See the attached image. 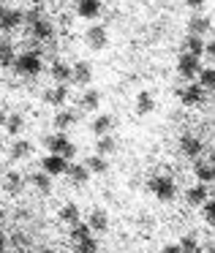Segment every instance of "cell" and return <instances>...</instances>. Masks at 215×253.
Masks as SVG:
<instances>
[{
	"label": "cell",
	"instance_id": "6da1fadb",
	"mask_svg": "<svg viewBox=\"0 0 215 253\" xmlns=\"http://www.w3.org/2000/svg\"><path fill=\"white\" fill-rule=\"evenodd\" d=\"M147 188H150V193H153L155 199H161V202H172V199L177 196V185H174V180H172V177H166V174H155V177H150Z\"/></svg>",
	"mask_w": 215,
	"mask_h": 253
},
{
	"label": "cell",
	"instance_id": "7a4b0ae2",
	"mask_svg": "<svg viewBox=\"0 0 215 253\" xmlns=\"http://www.w3.org/2000/svg\"><path fill=\"white\" fill-rule=\"evenodd\" d=\"M41 68H44V63H41L39 52H25V55H17V60H14V71L19 77H39Z\"/></svg>",
	"mask_w": 215,
	"mask_h": 253
},
{
	"label": "cell",
	"instance_id": "3957f363",
	"mask_svg": "<svg viewBox=\"0 0 215 253\" xmlns=\"http://www.w3.org/2000/svg\"><path fill=\"white\" fill-rule=\"evenodd\" d=\"M44 144H46V150H49L52 155H63V158H74V153H77V147L71 144V139L66 136V133H52V136H46L44 139Z\"/></svg>",
	"mask_w": 215,
	"mask_h": 253
},
{
	"label": "cell",
	"instance_id": "277c9868",
	"mask_svg": "<svg viewBox=\"0 0 215 253\" xmlns=\"http://www.w3.org/2000/svg\"><path fill=\"white\" fill-rule=\"evenodd\" d=\"M199 71H202V66H199V57L188 55V52H182V55L177 57V74H180L182 79H196Z\"/></svg>",
	"mask_w": 215,
	"mask_h": 253
},
{
	"label": "cell",
	"instance_id": "5b68a950",
	"mask_svg": "<svg viewBox=\"0 0 215 253\" xmlns=\"http://www.w3.org/2000/svg\"><path fill=\"white\" fill-rule=\"evenodd\" d=\"M177 95H180V101L185 106H202L204 104V87L199 82H191L188 87H180Z\"/></svg>",
	"mask_w": 215,
	"mask_h": 253
},
{
	"label": "cell",
	"instance_id": "8992f818",
	"mask_svg": "<svg viewBox=\"0 0 215 253\" xmlns=\"http://www.w3.org/2000/svg\"><path fill=\"white\" fill-rule=\"evenodd\" d=\"M68 169V161L63 158V155H46L44 161H41V171H46L49 177H57V174H66Z\"/></svg>",
	"mask_w": 215,
	"mask_h": 253
},
{
	"label": "cell",
	"instance_id": "52a82bcc",
	"mask_svg": "<svg viewBox=\"0 0 215 253\" xmlns=\"http://www.w3.org/2000/svg\"><path fill=\"white\" fill-rule=\"evenodd\" d=\"M25 22L19 8H0V30H17Z\"/></svg>",
	"mask_w": 215,
	"mask_h": 253
},
{
	"label": "cell",
	"instance_id": "ba28073f",
	"mask_svg": "<svg viewBox=\"0 0 215 253\" xmlns=\"http://www.w3.org/2000/svg\"><path fill=\"white\" fill-rule=\"evenodd\" d=\"M85 41H87L90 49H104L106 41H109V36H106V28H101V25H93V28H87V33H85Z\"/></svg>",
	"mask_w": 215,
	"mask_h": 253
},
{
	"label": "cell",
	"instance_id": "9c48e42d",
	"mask_svg": "<svg viewBox=\"0 0 215 253\" xmlns=\"http://www.w3.org/2000/svg\"><path fill=\"white\" fill-rule=\"evenodd\" d=\"M90 79H93V66H90L87 60H79L71 66V82L74 84H90Z\"/></svg>",
	"mask_w": 215,
	"mask_h": 253
},
{
	"label": "cell",
	"instance_id": "30bf717a",
	"mask_svg": "<svg viewBox=\"0 0 215 253\" xmlns=\"http://www.w3.org/2000/svg\"><path fill=\"white\" fill-rule=\"evenodd\" d=\"M180 150H182V155H188V158H199L202 155V150H204V142L199 136H182L180 139Z\"/></svg>",
	"mask_w": 215,
	"mask_h": 253
},
{
	"label": "cell",
	"instance_id": "8fae6325",
	"mask_svg": "<svg viewBox=\"0 0 215 253\" xmlns=\"http://www.w3.org/2000/svg\"><path fill=\"white\" fill-rule=\"evenodd\" d=\"M77 14L82 19H98L101 17V0H77Z\"/></svg>",
	"mask_w": 215,
	"mask_h": 253
},
{
	"label": "cell",
	"instance_id": "7c38bea8",
	"mask_svg": "<svg viewBox=\"0 0 215 253\" xmlns=\"http://www.w3.org/2000/svg\"><path fill=\"white\" fill-rule=\"evenodd\" d=\"M30 30H33V39H39V41L55 39V25H52L46 17H41L39 22H33V25H30Z\"/></svg>",
	"mask_w": 215,
	"mask_h": 253
},
{
	"label": "cell",
	"instance_id": "4fadbf2b",
	"mask_svg": "<svg viewBox=\"0 0 215 253\" xmlns=\"http://www.w3.org/2000/svg\"><path fill=\"white\" fill-rule=\"evenodd\" d=\"M210 30H213V22H210L207 17H191L188 19V36H199V39H202V36H207Z\"/></svg>",
	"mask_w": 215,
	"mask_h": 253
},
{
	"label": "cell",
	"instance_id": "5bb4252c",
	"mask_svg": "<svg viewBox=\"0 0 215 253\" xmlns=\"http://www.w3.org/2000/svg\"><path fill=\"white\" fill-rule=\"evenodd\" d=\"M66 174H68V180H71L74 185H85V182L90 180V171H87L85 164H68Z\"/></svg>",
	"mask_w": 215,
	"mask_h": 253
},
{
	"label": "cell",
	"instance_id": "9a60e30c",
	"mask_svg": "<svg viewBox=\"0 0 215 253\" xmlns=\"http://www.w3.org/2000/svg\"><path fill=\"white\" fill-rule=\"evenodd\" d=\"M44 101H46V104H52V106H63L68 101V84H57V87L46 90Z\"/></svg>",
	"mask_w": 215,
	"mask_h": 253
},
{
	"label": "cell",
	"instance_id": "2e32d148",
	"mask_svg": "<svg viewBox=\"0 0 215 253\" xmlns=\"http://www.w3.org/2000/svg\"><path fill=\"white\" fill-rule=\"evenodd\" d=\"M193 174H196V180L202 182V185L215 182V166L213 164H204V161H196V164H193Z\"/></svg>",
	"mask_w": 215,
	"mask_h": 253
},
{
	"label": "cell",
	"instance_id": "e0dca14e",
	"mask_svg": "<svg viewBox=\"0 0 215 253\" xmlns=\"http://www.w3.org/2000/svg\"><path fill=\"white\" fill-rule=\"evenodd\" d=\"M77 117H79L77 109H60V112L55 115V120H52V123H55L57 131H66V128H71L74 123H77Z\"/></svg>",
	"mask_w": 215,
	"mask_h": 253
},
{
	"label": "cell",
	"instance_id": "ac0fdd59",
	"mask_svg": "<svg viewBox=\"0 0 215 253\" xmlns=\"http://www.w3.org/2000/svg\"><path fill=\"white\" fill-rule=\"evenodd\" d=\"M112 126H115V117L112 115H98L93 123H90V131H93L95 136H106V133L112 131Z\"/></svg>",
	"mask_w": 215,
	"mask_h": 253
},
{
	"label": "cell",
	"instance_id": "d6986e66",
	"mask_svg": "<svg viewBox=\"0 0 215 253\" xmlns=\"http://www.w3.org/2000/svg\"><path fill=\"white\" fill-rule=\"evenodd\" d=\"M49 74H52V79H57V84H68V82H71V66H68V63H63V60L52 63Z\"/></svg>",
	"mask_w": 215,
	"mask_h": 253
},
{
	"label": "cell",
	"instance_id": "ffe728a7",
	"mask_svg": "<svg viewBox=\"0 0 215 253\" xmlns=\"http://www.w3.org/2000/svg\"><path fill=\"white\" fill-rule=\"evenodd\" d=\"M87 226L90 231H106L109 229V215H106V210H93L87 218Z\"/></svg>",
	"mask_w": 215,
	"mask_h": 253
},
{
	"label": "cell",
	"instance_id": "44dd1931",
	"mask_svg": "<svg viewBox=\"0 0 215 253\" xmlns=\"http://www.w3.org/2000/svg\"><path fill=\"white\" fill-rule=\"evenodd\" d=\"M177 248H180L182 253H204L202 242H199V234L196 231H191V234H185L180 242H177Z\"/></svg>",
	"mask_w": 215,
	"mask_h": 253
},
{
	"label": "cell",
	"instance_id": "7402d4cb",
	"mask_svg": "<svg viewBox=\"0 0 215 253\" xmlns=\"http://www.w3.org/2000/svg\"><path fill=\"white\" fill-rule=\"evenodd\" d=\"M185 202L191 204V207H202L204 202H207V185H193V188H188V193H185Z\"/></svg>",
	"mask_w": 215,
	"mask_h": 253
},
{
	"label": "cell",
	"instance_id": "603a6c76",
	"mask_svg": "<svg viewBox=\"0 0 215 253\" xmlns=\"http://www.w3.org/2000/svg\"><path fill=\"white\" fill-rule=\"evenodd\" d=\"M3 188H6V193H11V196H17V193L25 188V180H22V174H17V171H11V174H6V177H3Z\"/></svg>",
	"mask_w": 215,
	"mask_h": 253
},
{
	"label": "cell",
	"instance_id": "cb8c5ba5",
	"mask_svg": "<svg viewBox=\"0 0 215 253\" xmlns=\"http://www.w3.org/2000/svg\"><path fill=\"white\" fill-rule=\"evenodd\" d=\"M57 218H60L63 223H68V226L79 223V207H77V204H74V202L63 204V207H60V212H57Z\"/></svg>",
	"mask_w": 215,
	"mask_h": 253
},
{
	"label": "cell",
	"instance_id": "d4e9b609",
	"mask_svg": "<svg viewBox=\"0 0 215 253\" xmlns=\"http://www.w3.org/2000/svg\"><path fill=\"white\" fill-rule=\"evenodd\" d=\"M30 150H33V144L28 142V139H14L11 142V158L14 161H22L30 155Z\"/></svg>",
	"mask_w": 215,
	"mask_h": 253
},
{
	"label": "cell",
	"instance_id": "484cf974",
	"mask_svg": "<svg viewBox=\"0 0 215 253\" xmlns=\"http://www.w3.org/2000/svg\"><path fill=\"white\" fill-rule=\"evenodd\" d=\"M136 112L139 115H150V112H155V101H153V95H150L147 90H142V93L136 95Z\"/></svg>",
	"mask_w": 215,
	"mask_h": 253
},
{
	"label": "cell",
	"instance_id": "4316f807",
	"mask_svg": "<svg viewBox=\"0 0 215 253\" xmlns=\"http://www.w3.org/2000/svg\"><path fill=\"white\" fill-rule=\"evenodd\" d=\"M85 166H87L90 174H104V171L109 169V161H106L104 155H90L87 164H85Z\"/></svg>",
	"mask_w": 215,
	"mask_h": 253
},
{
	"label": "cell",
	"instance_id": "83f0119b",
	"mask_svg": "<svg viewBox=\"0 0 215 253\" xmlns=\"http://www.w3.org/2000/svg\"><path fill=\"white\" fill-rule=\"evenodd\" d=\"M98 104H101V93H98V90H85V95L79 98V106L87 109V112L98 109Z\"/></svg>",
	"mask_w": 215,
	"mask_h": 253
},
{
	"label": "cell",
	"instance_id": "f1b7e54d",
	"mask_svg": "<svg viewBox=\"0 0 215 253\" xmlns=\"http://www.w3.org/2000/svg\"><path fill=\"white\" fill-rule=\"evenodd\" d=\"M30 182H33L36 191H41V193H49L52 191V177L46 174V171H36V174L30 177Z\"/></svg>",
	"mask_w": 215,
	"mask_h": 253
},
{
	"label": "cell",
	"instance_id": "f546056e",
	"mask_svg": "<svg viewBox=\"0 0 215 253\" xmlns=\"http://www.w3.org/2000/svg\"><path fill=\"white\" fill-rule=\"evenodd\" d=\"M185 52L193 57H202L204 55V41L199 36H185Z\"/></svg>",
	"mask_w": 215,
	"mask_h": 253
},
{
	"label": "cell",
	"instance_id": "4dcf8cb0",
	"mask_svg": "<svg viewBox=\"0 0 215 253\" xmlns=\"http://www.w3.org/2000/svg\"><path fill=\"white\" fill-rule=\"evenodd\" d=\"M68 234H71L74 242H82V240H90V237H93V231H90L87 223H82V220H79V223L71 226V231H68Z\"/></svg>",
	"mask_w": 215,
	"mask_h": 253
},
{
	"label": "cell",
	"instance_id": "1f68e13d",
	"mask_svg": "<svg viewBox=\"0 0 215 253\" xmlns=\"http://www.w3.org/2000/svg\"><path fill=\"white\" fill-rule=\"evenodd\" d=\"M109 153H115V139L106 133V136H98V142H95V155H109Z\"/></svg>",
	"mask_w": 215,
	"mask_h": 253
},
{
	"label": "cell",
	"instance_id": "d6a6232c",
	"mask_svg": "<svg viewBox=\"0 0 215 253\" xmlns=\"http://www.w3.org/2000/svg\"><path fill=\"white\" fill-rule=\"evenodd\" d=\"M14 60H17V55H14V46L8 44V41H3V44H0V66L8 68V66H14Z\"/></svg>",
	"mask_w": 215,
	"mask_h": 253
},
{
	"label": "cell",
	"instance_id": "836d02e7",
	"mask_svg": "<svg viewBox=\"0 0 215 253\" xmlns=\"http://www.w3.org/2000/svg\"><path fill=\"white\" fill-rule=\"evenodd\" d=\"M6 131L14 133V136H17V133H22L25 131V117L22 115H8L6 117Z\"/></svg>",
	"mask_w": 215,
	"mask_h": 253
},
{
	"label": "cell",
	"instance_id": "e575fe53",
	"mask_svg": "<svg viewBox=\"0 0 215 253\" xmlns=\"http://www.w3.org/2000/svg\"><path fill=\"white\" fill-rule=\"evenodd\" d=\"M74 253H98V242L90 237V240H82V242H74Z\"/></svg>",
	"mask_w": 215,
	"mask_h": 253
},
{
	"label": "cell",
	"instance_id": "d590c367",
	"mask_svg": "<svg viewBox=\"0 0 215 253\" xmlns=\"http://www.w3.org/2000/svg\"><path fill=\"white\" fill-rule=\"evenodd\" d=\"M199 84H202L204 90H213V84H215V68H202L199 71Z\"/></svg>",
	"mask_w": 215,
	"mask_h": 253
},
{
	"label": "cell",
	"instance_id": "8d00e7d4",
	"mask_svg": "<svg viewBox=\"0 0 215 253\" xmlns=\"http://www.w3.org/2000/svg\"><path fill=\"white\" fill-rule=\"evenodd\" d=\"M11 245L17 248V251H25V248L30 245V234H25V231H17V234H11Z\"/></svg>",
	"mask_w": 215,
	"mask_h": 253
},
{
	"label": "cell",
	"instance_id": "74e56055",
	"mask_svg": "<svg viewBox=\"0 0 215 253\" xmlns=\"http://www.w3.org/2000/svg\"><path fill=\"white\" fill-rule=\"evenodd\" d=\"M202 212H204V220H207L210 226H215V199L202 204Z\"/></svg>",
	"mask_w": 215,
	"mask_h": 253
},
{
	"label": "cell",
	"instance_id": "f35d334b",
	"mask_svg": "<svg viewBox=\"0 0 215 253\" xmlns=\"http://www.w3.org/2000/svg\"><path fill=\"white\" fill-rule=\"evenodd\" d=\"M22 17H25V22H28V25H33V22H39V19H41V11H39V8H30V11H22Z\"/></svg>",
	"mask_w": 215,
	"mask_h": 253
},
{
	"label": "cell",
	"instance_id": "ab89813d",
	"mask_svg": "<svg viewBox=\"0 0 215 253\" xmlns=\"http://www.w3.org/2000/svg\"><path fill=\"white\" fill-rule=\"evenodd\" d=\"M6 245H8V237H6V229L0 226V251H6Z\"/></svg>",
	"mask_w": 215,
	"mask_h": 253
},
{
	"label": "cell",
	"instance_id": "60d3db41",
	"mask_svg": "<svg viewBox=\"0 0 215 253\" xmlns=\"http://www.w3.org/2000/svg\"><path fill=\"white\" fill-rule=\"evenodd\" d=\"M161 253H182L180 248H177V242H172V245H164V251Z\"/></svg>",
	"mask_w": 215,
	"mask_h": 253
},
{
	"label": "cell",
	"instance_id": "b9f144b4",
	"mask_svg": "<svg viewBox=\"0 0 215 253\" xmlns=\"http://www.w3.org/2000/svg\"><path fill=\"white\" fill-rule=\"evenodd\" d=\"M17 218H19V220H28V218H30V210L19 207V210H17Z\"/></svg>",
	"mask_w": 215,
	"mask_h": 253
},
{
	"label": "cell",
	"instance_id": "7bdbcfd3",
	"mask_svg": "<svg viewBox=\"0 0 215 253\" xmlns=\"http://www.w3.org/2000/svg\"><path fill=\"white\" fill-rule=\"evenodd\" d=\"M204 52H207L210 57H215V39L210 41V44H204Z\"/></svg>",
	"mask_w": 215,
	"mask_h": 253
},
{
	"label": "cell",
	"instance_id": "ee69618b",
	"mask_svg": "<svg viewBox=\"0 0 215 253\" xmlns=\"http://www.w3.org/2000/svg\"><path fill=\"white\" fill-rule=\"evenodd\" d=\"M185 3H188V6H191V8H199V6H202V3H204V0H185Z\"/></svg>",
	"mask_w": 215,
	"mask_h": 253
},
{
	"label": "cell",
	"instance_id": "f6af8a7d",
	"mask_svg": "<svg viewBox=\"0 0 215 253\" xmlns=\"http://www.w3.org/2000/svg\"><path fill=\"white\" fill-rule=\"evenodd\" d=\"M6 117H8V115H6L3 109H0V126H6Z\"/></svg>",
	"mask_w": 215,
	"mask_h": 253
},
{
	"label": "cell",
	"instance_id": "bcb514c9",
	"mask_svg": "<svg viewBox=\"0 0 215 253\" xmlns=\"http://www.w3.org/2000/svg\"><path fill=\"white\" fill-rule=\"evenodd\" d=\"M207 253H215V242H213V245H210V248H207Z\"/></svg>",
	"mask_w": 215,
	"mask_h": 253
},
{
	"label": "cell",
	"instance_id": "7dc6e473",
	"mask_svg": "<svg viewBox=\"0 0 215 253\" xmlns=\"http://www.w3.org/2000/svg\"><path fill=\"white\" fill-rule=\"evenodd\" d=\"M39 253H52V251H39Z\"/></svg>",
	"mask_w": 215,
	"mask_h": 253
},
{
	"label": "cell",
	"instance_id": "c3c4849f",
	"mask_svg": "<svg viewBox=\"0 0 215 253\" xmlns=\"http://www.w3.org/2000/svg\"><path fill=\"white\" fill-rule=\"evenodd\" d=\"M0 177H3V166H0Z\"/></svg>",
	"mask_w": 215,
	"mask_h": 253
},
{
	"label": "cell",
	"instance_id": "681fc988",
	"mask_svg": "<svg viewBox=\"0 0 215 253\" xmlns=\"http://www.w3.org/2000/svg\"><path fill=\"white\" fill-rule=\"evenodd\" d=\"M0 253H6V251H0Z\"/></svg>",
	"mask_w": 215,
	"mask_h": 253
},
{
	"label": "cell",
	"instance_id": "f907efd6",
	"mask_svg": "<svg viewBox=\"0 0 215 253\" xmlns=\"http://www.w3.org/2000/svg\"><path fill=\"white\" fill-rule=\"evenodd\" d=\"M213 90H215V84H213Z\"/></svg>",
	"mask_w": 215,
	"mask_h": 253
},
{
	"label": "cell",
	"instance_id": "816d5d0a",
	"mask_svg": "<svg viewBox=\"0 0 215 253\" xmlns=\"http://www.w3.org/2000/svg\"><path fill=\"white\" fill-rule=\"evenodd\" d=\"M213 166H215V164H213Z\"/></svg>",
	"mask_w": 215,
	"mask_h": 253
}]
</instances>
